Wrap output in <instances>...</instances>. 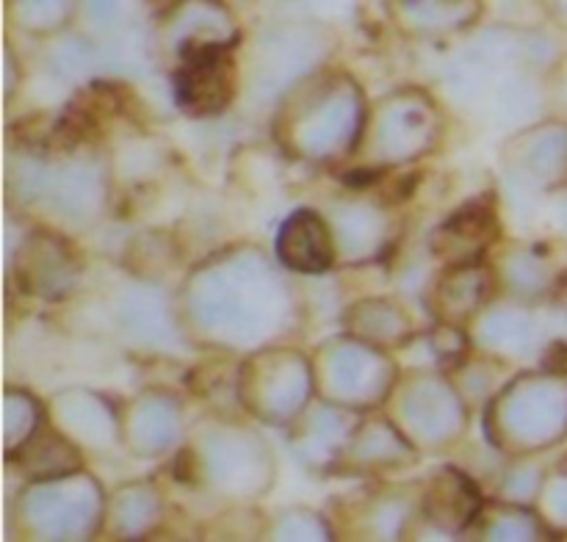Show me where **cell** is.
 Wrapping results in <instances>:
<instances>
[{
	"label": "cell",
	"mask_w": 567,
	"mask_h": 542,
	"mask_svg": "<svg viewBox=\"0 0 567 542\" xmlns=\"http://www.w3.org/2000/svg\"><path fill=\"white\" fill-rule=\"evenodd\" d=\"M493 227H496V221H493V210L482 208V205H468V208L457 210V216L449 219L446 225L437 230L435 243L443 241V247L437 249L460 258V252H463V241H465V260H468L485 249V243L491 241Z\"/></svg>",
	"instance_id": "cell-3"
},
{
	"label": "cell",
	"mask_w": 567,
	"mask_h": 542,
	"mask_svg": "<svg viewBox=\"0 0 567 542\" xmlns=\"http://www.w3.org/2000/svg\"><path fill=\"white\" fill-rule=\"evenodd\" d=\"M282 260L293 269L302 271H321L330 265L332 249L330 238H327V227L319 216L299 210L291 221L286 225L280 238Z\"/></svg>",
	"instance_id": "cell-2"
},
{
	"label": "cell",
	"mask_w": 567,
	"mask_h": 542,
	"mask_svg": "<svg viewBox=\"0 0 567 542\" xmlns=\"http://www.w3.org/2000/svg\"><path fill=\"white\" fill-rule=\"evenodd\" d=\"M236 92V66L221 48H199L186 53V64L175 75V94L192 114H216L227 108Z\"/></svg>",
	"instance_id": "cell-1"
}]
</instances>
